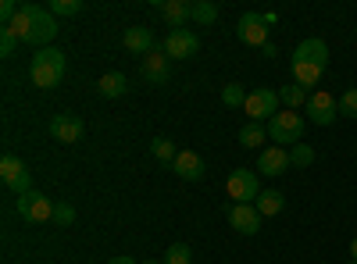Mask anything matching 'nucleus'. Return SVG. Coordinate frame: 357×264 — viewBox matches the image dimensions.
Returning a JSON list of instances; mask_svg holds the SVG:
<instances>
[{
    "mask_svg": "<svg viewBox=\"0 0 357 264\" xmlns=\"http://www.w3.org/2000/svg\"><path fill=\"white\" fill-rule=\"evenodd\" d=\"M54 208H57V203H54L50 196H43L40 189H29V193H22V196L15 200V211H18L25 222H36V225L54 222Z\"/></svg>",
    "mask_w": 357,
    "mask_h": 264,
    "instance_id": "5",
    "label": "nucleus"
},
{
    "mask_svg": "<svg viewBox=\"0 0 357 264\" xmlns=\"http://www.w3.org/2000/svg\"><path fill=\"white\" fill-rule=\"evenodd\" d=\"M161 18L168 29H186L193 22V4L190 0H165L161 4Z\"/></svg>",
    "mask_w": 357,
    "mask_h": 264,
    "instance_id": "17",
    "label": "nucleus"
},
{
    "mask_svg": "<svg viewBox=\"0 0 357 264\" xmlns=\"http://www.w3.org/2000/svg\"><path fill=\"white\" fill-rule=\"evenodd\" d=\"M236 40L261 50V47L268 43V25H264V15H261V11H247L240 22H236Z\"/></svg>",
    "mask_w": 357,
    "mask_h": 264,
    "instance_id": "9",
    "label": "nucleus"
},
{
    "mask_svg": "<svg viewBox=\"0 0 357 264\" xmlns=\"http://www.w3.org/2000/svg\"><path fill=\"white\" fill-rule=\"evenodd\" d=\"M172 61H186V57H193L200 50V36L193 33V29H172V33L165 36V47H161Z\"/></svg>",
    "mask_w": 357,
    "mask_h": 264,
    "instance_id": "8",
    "label": "nucleus"
},
{
    "mask_svg": "<svg viewBox=\"0 0 357 264\" xmlns=\"http://www.w3.org/2000/svg\"><path fill=\"white\" fill-rule=\"evenodd\" d=\"M293 61H304V65H318V68H329V47L325 40H304L301 47L293 50Z\"/></svg>",
    "mask_w": 357,
    "mask_h": 264,
    "instance_id": "16",
    "label": "nucleus"
},
{
    "mask_svg": "<svg viewBox=\"0 0 357 264\" xmlns=\"http://www.w3.org/2000/svg\"><path fill=\"white\" fill-rule=\"evenodd\" d=\"M165 264H193V250L186 243H172L165 250Z\"/></svg>",
    "mask_w": 357,
    "mask_h": 264,
    "instance_id": "29",
    "label": "nucleus"
},
{
    "mask_svg": "<svg viewBox=\"0 0 357 264\" xmlns=\"http://www.w3.org/2000/svg\"><path fill=\"white\" fill-rule=\"evenodd\" d=\"M222 104L225 107H243L247 104V90H243L240 82H229L225 90H222Z\"/></svg>",
    "mask_w": 357,
    "mask_h": 264,
    "instance_id": "28",
    "label": "nucleus"
},
{
    "mask_svg": "<svg viewBox=\"0 0 357 264\" xmlns=\"http://www.w3.org/2000/svg\"><path fill=\"white\" fill-rule=\"evenodd\" d=\"M143 264H165V261H143Z\"/></svg>",
    "mask_w": 357,
    "mask_h": 264,
    "instance_id": "37",
    "label": "nucleus"
},
{
    "mask_svg": "<svg viewBox=\"0 0 357 264\" xmlns=\"http://www.w3.org/2000/svg\"><path fill=\"white\" fill-rule=\"evenodd\" d=\"M50 136L57 139V143H79L82 136H86V125H82V118L79 114H54L50 118Z\"/></svg>",
    "mask_w": 357,
    "mask_h": 264,
    "instance_id": "14",
    "label": "nucleus"
},
{
    "mask_svg": "<svg viewBox=\"0 0 357 264\" xmlns=\"http://www.w3.org/2000/svg\"><path fill=\"white\" fill-rule=\"evenodd\" d=\"M50 15H54V18H72V15H82V0H50Z\"/></svg>",
    "mask_w": 357,
    "mask_h": 264,
    "instance_id": "26",
    "label": "nucleus"
},
{
    "mask_svg": "<svg viewBox=\"0 0 357 264\" xmlns=\"http://www.w3.org/2000/svg\"><path fill=\"white\" fill-rule=\"evenodd\" d=\"M18 43H22V40L15 36V29H8V25H4V29H0V54H4V57H11Z\"/></svg>",
    "mask_w": 357,
    "mask_h": 264,
    "instance_id": "30",
    "label": "nucleus"
},
{
    "mask_svg": "<svg viewBox=\"0 0 357 264\" xmlns=\"http://www.w3.org/2000/svg\"><path fill=\"white\" fill-rule=\"evenodd\" d=\"M8 29H15V36L22 43H29V47H36V50L50 47L54 36L61 33V29H57V18L50 15V8H40V4H22Z\"/></svg>",
    "mask_w": 357,
    "mask_h": 264,
    "instance_id": "1",
    "label": "nucleus"
},
{
    "mask_svg": "<svg viewBox=\"0 0 357 264\" xmlns=\"http://www.w3.org/2000/svg\"><path fill=\"white\" fill-rule=\"evenodd\" d=\"M275 22H279V15H275V11H264V25H268V29H272Z\"/></svg>",
    "mask_w": 357,
    "mask_h": 264,
    "instance_id": "35",
    "label": "nucleus"
},
{
    "mask_svg": "<svg viewBox=\"0 0 357 264\" xmlns=\"http://www.w3.org/2000/svg\"><path fill=\"white\" fill-rule=\"evenodd\" d=\"M261 54H264V57H279V50H275V43H264V47H261Z\"/></svg>",
    "mask_w": 357,
    "mask_h": 264,
    "instance_id": "34",
    "label": "nucleus"
},
{
    "mask_svg": "<svg viewBox=\"0 0 357 264\" xmlns=\"http://www.w3.org/2000/svg\"><path fill=\"white\" fill-rule=\"evenodd\" d=\"M151 154H154L158 161H165V164H175V157H178V146H175L168 136H158V139L151 143Z\"/></svg>",
    "mask_w": 357,
    "mask_h": 264,
    "instance_id": "25",
    "label": "nucleus"
},
{
    "mask_svg": "<svg viewBox=\"0 0 357 264\" xmlns=\"http://www.w3.org/2000/svg\"><path fill=\"white\" fill-rule=\"evenodd\" d=\"M304 129H307V122H304V114H296V111H279L272 122H268V139H272L275 146H296L304 139Z\"/></svg>",
    "mask_w": 357,
    "mask_h": 264,
    "instance_id": "3",
    "label": "nucleus"
},
{
    "mask_svg": "<svg viewBox=\"0 0 357 264\" xmlns=\"http://www.w3.org/2000/svg\"><path fill=\"white\" fill-rule=\"evenodd\" d=\"M122 43H126V50L136 54V57H146L151 50H158V47H154V33H151L146 25H132V29H126Z\"/></svg>",
    "mask_w": 357,
    "mask_h": 264,
    "instance_id": "18",
    "label": "nucleus"
},
{
    "mask_svg": "<svg viewBox=\"0 0 357 264\" xmlns=\"http://www.w3.org/2000/svg\"><path fill=\"white\" fill-rule=\"evenodd\" d=\"M107 264H136V257H129V254H118V257H111Z\"/></svg>",
    "mask_w": 357,
    "mask_h": 264,
    "instance_id": "33",
    "label": "nucleus"
},
{
    "mask_svg": "<svg viewBox=\"0 0 357 264\" xmlns=\"http://www.w3.org/2000/svg\"><path fill=\"white\" fill-rule=\"evenodd\" d=\"M97 90H100V97H107V100H118V97H122V93L129 90V79H126L122 72H107V75H100Z\"/></svg>",
    "mask_w": 357,
    "mask_h": 264,
    "instance_id": "19",
    "label": "nucleus"
},
{
    "mask_svg": "<svg viewBox=\"0 0 357 264\" xmlns=\"http://www.w3.org/2000/svg\"><path fill=\"white\" fill-rule=\"evenodd\" d=\"M350 257H354V261H357V236H354V240H350Z\"/></svg>",
    "mask_w": 357,
    "mask_h": 264,
    "instance_id": "36",
    "label": "nucleus"
},
{
    "mask_svg": "<svg viewBox=\"0 0 357 264\" xmlns=\"http://www.w3.org/2000/svg\"><path fill=\"white\" fill-rule=\"evenodd\" d=\"M229 225L240 232V236H257L261 232V211L254 203H229Z\"/></svg>",
    "mask_w": 357,
    "mask_h": 264,
    "instance_id": "12",
    "label": "nucleus"
},
{
    "mask_svg": "<svg viewBox=\"0 0 357 264\" xmlns=\"http://www.w3.org/2000/svg\"><path fill=\"white\" fill-rule=\"evenodd\" d=\"M336 114H340V100H336L333 93L314 90V93L307 97V122H314V125H333Z\"/></svg>",
    "mask_w": 357,
    "mask_h": 264,
    "instance_id": "10",
    "label": "nucleus"
},
{
    "mask_svg": "<svg viewBox=\"0 0 357 264\" xmlns=\"http://www.w3.org/2000/svg\"><path fill=\"white\" fill-rule=\"evenodd\" d=\"M225 193L232 203H254L261 196V183H257V171L250 168H232L229 179H225Z\"/></svg>",
    "mask_w": 357,
    "mask_h": 264,
    "instance_id": "4",
    "label": "nucleus"
},
{
    "mask_svg": "<svg viewBox=\"0 0 357 264\" xmlns=\"http://www.w3.org/2000/svg\"><path fill=\"white\" fill-rule=\"evenodd\" d=\"M75 222V208H72V203H57V208H54V225H72Z\"/></svg>",
    "mask_w": 357,
    "mask_h": 264,
    "instance_id": "32",
    "label": "nucleus"
},
{
    "mask_svg": "<svg viewBox=\"0 0 357 264\" xmlns=\"http://www.w3.org/2000/svg\"><path fill=\"white\" fill-rule=\"evenodd\" d=\"M193 22L197 25H215L218 22V4L215 0H193Z\"/></svg>",
    "mask_w": 357,
    "mask_h": 264,
    "instance_id": "24",
    "label": "nucleus"
},
{
    "mask_svg": "<svg viewBox=\"0 0 357 264\" xmlns=\"http://www.w3.org/2000/svg\"><path fill=\"white\" fill-rule=\"evenodd\" d=\"M289 161H293V168H307V164H314V146H307V143L289 146Z\"/></svg>",
    "mask_w": 357,
    "mask_h": 264,
    "instance_id": "27",
    "label": "nucleus"
},
{
    "mask_svg": "<svg viewBox=\"0 0 357 264\" xmlns=\"http://www.w3.org/2000/svg\"><path fill=\"white\" fill-rule=\"evenodd\" d=\"M268 139V129L261 125V122H247L243 129H240V146H247V150H254V146H261Z\"/></svg>",
    "mask_w": 357,
    "mask_h": 264,
    "instance_id": "23",
    "label": "nucleus"
},
{
    "mask_svg": "<svg viewBox=\"0 0 357 264\" xmlns=\"http://www.w3.org/2000/svg\"><path fill=\"white\" fill-rule=\"evenodd\" d=\"M340 114L343 118H357V90H347L340 97Z\"/></svg>",
    "mask_w": 357,
    "mask_h": 264,
    "instance_id": "31",
    "label": "nucleus"
},
{
    "mask_svg": "<svg viewBox=\"0 0 357 264\" xmlns=\"http://www.w3.org/2000/svg\"><path fill=\"white\" fill-rule=\"evenodd\" d=\"M243 111L250 114V122H272L279 114V90H272V86H257V90L247 93V104Z\"/></svg>",
    "mask_w": 357,
    "mask_h": 264,
    "instance_id": "6",
    "label": "nucleus"
},
{
    "mask_svg": "<svg viewBox=\"0 0 357 264\" xmlns=\"http://www.w3.org/2000/svg\"><path fill=\"white\" fill-rule=\"evenodd\" d=\"M307 90L304 86H296V82H286V86H279V104H286V111H296L301 104H307Z\"/></svg>",
    "mask_w": 357,
    "mask_h": 264,
    "instance_id": "22",
    "label": "nucleus"
},
{
    "mask_svg": "<svg viewBox=\"0 0 357 264\" xmlns=\"http://www.w3.org/2000/svg\"><path fill=\"white\" fill-rule=\"evenodd\" d=\"M139 75H143V82H151V86H165L168 79H172V57L158 47V50H151L139 61Z\"/></svg>",
    "mask_w": 357,
    "mask_h": 264,
    "instance_id": "11",
    "label": "nucleus"
},
{
    "mask_svg": "<svg viewBox=\"0 0 357 264\" xmlns=\"http://www.w3.org/2000/svg\"><path fill=\"white\" fill-rule=\"evenodd\" d=\"M172 171H175L183 183H200V179H204V157H200L197 150H178Z\"/></svg>",
    "mask_w": 357,
    "mask_h": 264,
    "instance_id": "15",
    "label": "nucleus"
},
{
    "mask_svg": "<svg viewBox=\"0 0 357 264\" xmlns=\"http://www.w3.org/2000/svg\"><path fill=\"white\" fill-rule=\"evenodd\" d=\"M254 208L261 211V218H272V215H279L286 208V196L279 189H261V196L254 200Z\"/></svg>",
    "mask_w": 357,
    "mask_h": 264,
    "instance_id": "20",
    "label": "nucleus"
},
{
    "mask_svg": "<svg viewBox=\"0 0 357 264\" xmlns=\"http://www.w3.org/2000/svg\"><path fill=\"white\" fill-rule=\"evenodd\" d=\"M289 68H293V82L296 86H318L321 82V75H325V68H318V65H304V61H289Z\"/></svg>",
    "mask_w": 357,
    "mask_h": 264,
    "instance_id": "21",
    "label": "nucleus"
},
{
    "mask_svg": "<svg viewBox=\"0 0 357 264\" xmlns=\"http://www.w3.org/2000/svg\"><path fill=\"white\" fill-rule=\"evenodd\" d=\"M0 183H4L15 196H22V193L33 189V175H29V168H25L22 157L4 154V157H0Z\"/></svg>",
    "mask_w": 357,
    "mask_h": 264,
    "instance_id": "7",
    "label": "nucleus"
},
{
    "mask_svg": "<svg viewBox=\"0 0 357 264\" xmlns=\"http://www.w3.org/2000/svg\"><path fill=\"white\" fill-rule=\"evenodd\" d=\"M29 79H33L36 90H54V86H61V79H65V50H57V47L36 50L33 61H29Z\"/></svg>",
    "mask_w": 357,
    "mask_h": 264,
    "instance_id": "2",
    "label": "nucleus"
},
{
    "mask_svg": "<svg viewBox=\"0 0 357 264\" xmlns=\"http://www.w3.org/2000/svg\"><path fill=\"white\" fill-rule=\"evenodd\" d=\"M289 168H293V161H289L286 146H264L254 171H257V175H268V179H279V175H286Z\"/></svg>",
    "mask_w": 357,
    "mask_h": 264,
    "instance_id": "13",
    "label": "nucleus"
},
{
    "mask_svg": "<svg viewBox=\"0 0 357 264\" xmlns=\"http://www.w3.org/2000/svg\"><path fill=\"white\" fill-rule=\"evenodd\" d=\"M347 264H357V261H354V257H350V261H347Z\"/></svg>",
    "mask_w": 357,
    "mask_h": 264,
    "instance_id": "38",
    "label": "nucleus"
}]
</instances>
